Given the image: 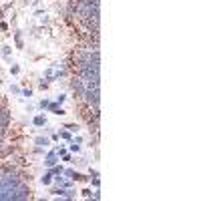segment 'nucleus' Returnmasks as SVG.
Listing matches in <instances>:
<instances>
[{
	"instance_id": "1",
	"label": "nucleus",
	"mask_w": 201,
	"mask_h": 201,
	"mask_svg": "<svg viewBox=\"0 0 201 201\" xmlns=\"http://www.w3.org/2000/svg\"><path fill=\"white\" fill-rule=\"evenodd\" d=\"M34 125H36V127L46 125V117H44V115H36V117H34Z\"/></svg>"
},
{
	"instance_id": "3",
	"label": "nucleus",
	"mask_w": 201,
	"mask_h": 201,
	"mask_svg": "<svg viewBox=\"0 0 201 201\" xmlns=\"http://www.w3.org/2000/svg\"><path fill=\"white\" fill-rule=\"evenodd\" d=\"M34 143H36V145H40V147H46V145H48V139H46V137H38Z\"/></svg>"
},
{
	"instance_id": "9",
	"label": "nucleus",
	"mask_w": 201,
	"mask_h": 201,
	"mask_svg": "<svg viewBox=\"0 0 201 201\" xmlns=\"http://www.w3.org/2000/svg\"><path fill=\"white\" fill-rule=\"evenodd\" d=\"M0 84H2V78H0Z\"/></svg>"
},
{
	"instance_id": "8",
	"label": "nucleus",
	"mask_w": 201,
	"mask_h": 201,
	"mask_svg": "<svg viewBox=\"0 0 201 201\" xmlns=\"http://www.w3.org/2000/svg\"><path fill=\"white\" fill-rule=\"evenodd\" d=\"M56 103H64V94H58L56 96Z\"/></svg>"
},
{
	"instance_id": "5",
	"label": "nucleus",
	"mask_w": 201,
	"mask_h": 201,
	"mask_svg": "<svg viewBox=\"0 0 201 201\" xmlns=\"http://www.w3.org/2000/svg\"><path fill=\"white\" fill-rule=\"evenodd\" d=\"M18 70H20V68H18L16 64H14V66H10V74H18Z\"/></svg>"
},
{
	"instance_id": "6",
	"label": "nucleus",
	"mask_w": 201,
	"mask_h": 201,
	"mask_svg": "<svg viewBox=\"0 0 201 201\" xmlns=\"http://www.w3.org/2000/svg\"><path fill=\"white\" fill-rule=\"evenodd\" d=\"M2 54L8 56V54H10V46H2Z\"/></svg>"
},
{
	"instance_id": "4",
	"label": "nucleus",
	"mask_w": 201,
	"mask_h": 201,
	"mask_svg": "<svg viewBox=\"0 0 201 201\" xmlns=\"http://www.w3.org/2000/svg\"><path fill=\"white\" fill-rule=\"evenodd\" d=\"M54 163H56V157H54V155L50 153V155H48V159H46V167H52Z\"/></svg>"
},
{
	"instance_id": "7",
	"label": "nucleus",
	"mask_w": 201,
	"mask_h": 201,
	"mask_svg": "<svg viewBox=\"0 0 201 201\" xmlns=\"http://www.w3.org/2000/svg\"><path fill=\"white\" fill-rule=\"evenodd\" d=\"M22 94H24V96H28V98H30V96H32V90H30V88H28V90H22Z\"/></svg>"
},
{
	"instance_id": "2",
	"label": "nucleus",
	"mask_w": 201,
	"mask_h": 201,
	"mask_svg": "<svg viewBox=\"0 0 201 201\" xmlns=\"http://www.w3.org/2000/svg\"><path fill=\"white\" fill-rule=\"evenodd\" d=\"M40 183H42V185H50V183H52V173H46V175H42Z\"/></svg>"
}]
</instances>
